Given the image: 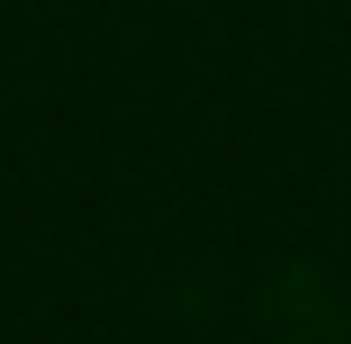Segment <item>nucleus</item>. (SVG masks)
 <instances>
[]
</instances>
